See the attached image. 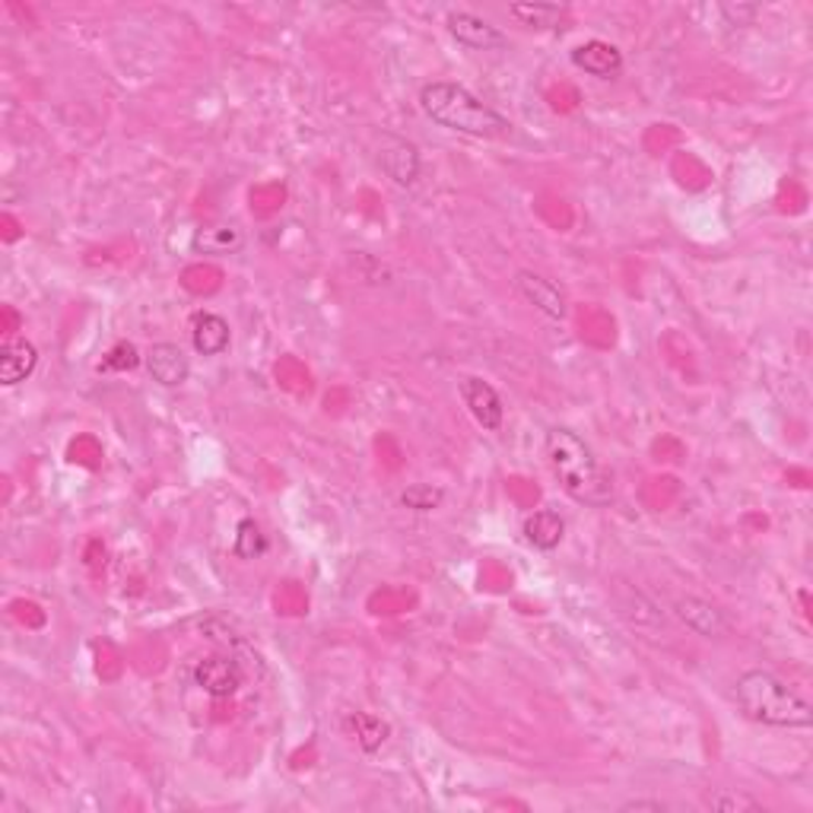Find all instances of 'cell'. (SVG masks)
I'll return each instance as SVG.
<instances>
[{
	"instance_id": "30bf717a",
	"label": "cell",
	"mask_w": 813,
	"mask_h": 813,
	"mask_svg": "<svg viewBox=\"0 0 813 813\" xmlns=\"http://www.w3.org/2000/svg\"><path fill=\"white\" fill-rule=\"evenodd\" d=\"M146 372L150 379L163 388H182L192 375V359L178 343H153L146 350Z\"/></svg>"
},
{
	"instance_id": "ac0fdd59",
	"label": "cell",
	"mask_w": 813,
	"mask_h": 813,
	"mask_svg": "<svg viewBox=\"0 0 813 813\" xmlns=\"http://www.w3.org/2000/svg\"><path fill=\"white\" fill-rule=\"evenodd\" d=\"M233 553L239 559H258L267 553V537L261 534L258 522L251 518H241L239 527H236V537H233Z\"/></svg>"
},
{
	"instance_id": "ba28073f",
	"label": "cell",
	"mask_w": 813,
	"mask_h": 813,
	"mask_svg": "<svg viewBox=\"0 0 813 813\" xmlns=\"http://www.w3.org/2000/svg\"><path fill=\"white\" fill-rule=\"evenodd\" d=\"M673 617L683 622L690 632L702 636V639H724L728 629H731L728 617L718 610L712 600H702L696 598V595L673 600Z\"/></svg>"
},
{
	"instance_id": "6da1fadb",
	"label": "cell",
	"mask_w": 813,
	"mask_h": 813,
	"mask_svg": "<svg viewBox=\"0 0 813 813\" xmlns=\"http://www.w3.org/2000/svg\"><path fill=\"white\" fill-rule=\"evenodd\" d=\"M544 452L563 493L582 505L604 508L614 503V477L591 452V445L566 426H553L547 432Z\"/></svg>"
},
{
	"instance_id": "ffe728a7",
	"label": "cell",
	"mask_w": 813,
	"mask_h": 813,
	"mask_svg": "<svg viewBox=\"0 0 813 813\" xmlns=\"http://www.w3.org/2000/svg\"><path fill=\"white\" fill-rule=\"evenodd\" d=\"M241 233L236 226H210V229H200L194 236V248H204V251H229V248H239Z\"/></svg>"
},
{
	"instance_id": "52a82bcc",
	"label": "cell",
	"mask_w": 813,
	"mask_h": 813,
	"mask_svg": "<svg viewBox=\"0 0 813 813\" xmlns=\"http://www.w3.org/2000/svg\"><path fill=\"white\" fill-rule=\"evenodd\" d=\"M515 292L525 299L527 306L547 315L553 321H563L569 315V302L563 296V289L556 287L553 280H547L544 274H534V270H518L515 274Z\"/></svg>"
},
{
	"instance_id": "2e32d148",
	"label": "cell",
	"mask_w": 813,
	"mask_h": 813,
	"mask_svg": "<svg viewBox=\"0 0 813 813\" xmlns=\"http://www.w3.org/2000/svg\"><path fill=\"white\" fill-rule=\"evenodd\" d=\"M569 7L566 3H512L508 17H515L522 25L531 29H556L566 20Z\"/></svg>"
},
{
	"instance_id": "8992f818",
	"label": "cell",
	"mask_w": 813,
	"mask_h": 813,
	"mask_svg": "<svg viewBox=\"0 0 813 813\" xmlns=\"http://www.w3.org/2000/svg\"><path fill=\"white\" fill-rule=\"evenodd\" d=\"M194 683L214 699H229V696L239 693V687L245 683V670L229 655H210V658L197 661Z\"/></svg>"
},
{
	"instance_id": "7402d4cb",
	"label": "cell",
	"mask_w": 813,
	"mask_h": 813,
	"mask_svg": "<svg viewBox=\"0 0 813 813\" xmlns=\"http://www.w3.org/2000/svg\"><path fill=\"white\" fill-rule=\"evenodd\" d=\"M721 13L731 20V25H750L760 10L757 7H747V3H738V7L734 3H721Z\"/></svg>"
},
{
	"instance_id": "3957f363",
	"label": "cell",
	"mask_w": 813,
	"mask_h": 813,
	"mask_svg": "<svg viewBox=\"0 0 813 813\" xmlns=\"http://www.w3.org/2000/svg\"><path fill=\"white\" fill-rule=\"evenodd\" d=\"M738 706L750 721L765 728H811L813 709L804 696H797L789 683L763 668L743 670L734 683Z\"/></svg>"
},
{
	"instance_id": "277c9868",
	"label": "cell",
	"mask_w": 813,
	"mask_h": 813,
	"mask_svg": "<svg viewBox=\"0 0 813 813\" xmlns=\"http://www.w3.org/2000/svg\"><path fill=\"white\" fill-rule=\"evenodd\" d=\"M379 166L398 185V188H413L420 178V150L410 144L406 137L398 134H382L379 144Z\"/></svg>"
},
{
	"instance_id": "d6986e66",
	"label": "cell",
	"mask_w": 813,
	"mask_h": 813,
	"mask_svg": "<svg viewBox=\"0 0 813 813\" xmlns=\"http://www.w3.org/2000/svg\"><path fill=\"white\" fill-rule=\"evenodd\" d=\"M445 503V490L442 486H432V483H413L401 493V505L410 512H432Z\"/></svg>"
},
{
	"instance_id": "8fae6325",
	"label": "cell",
	"mask_w": 813,
	"mask_h": 813,
	"mask_svg": "<svg viewBox=\"0 0 813 813\" xmlns=\"http://www.w3.org/2000/svg\"><path fill=\"white\" fill-rule=\"evenodd\" d=\"M569 61L595 80H614L622 71V51L610 42H600V39H588V42L575 45Z\"/></svg>"
},
{
	"instance_id": "7a4b0ae2",
	"label": "cell",
	"mask_w": 813,
	"mask_h": 813,
	"mask_svg": "<svg viewBox=\"0 0 813 813\" xmlns=\"http://www.w3.org/2000/svg\"><path fill=\"white\" fill-rule=\"evenodd\" d=\"M420 109L432 124L455 131V134H467V137H483V141L503 137L512 127L496 109H490L471 90H464L461 83H452V80L426 83L420 90Z\"/></svg>"
},
{
	"instance_id": "e0dca14e",
	"label": "cell",
	"mask_w": 813,
	"mask_h": 813,
	"mask_svg": "<svg viewBox=\"0 0 813 813\" xmlns=\"http://www.w3.org/2000/svg\"><path fill=\"white\" fill-rule=\"evenodd\" d=\"M706 807H712L718 813H763L765 807L747 791L738 789H718L706 797Z\"/></svg>"
},
{
	"instance_id": "9a60e30c",
	"label": "cell",
	"mask_w": 813,
	"mask_h": 813,
	"mask_svg": "<svg viewBox=\"0 0 813 813\" xmlns=\"http://www.w3.org/2000/svg\"><path fill=\"white\" fill-rule=\"evenodd\" d=\"M343 731L359 743L362 753H379L382 743L391 738L388 721H382L379 716H372V712H350V716L343 718Z\"/></svg>"
},
{
	"instance_id": "7c38bea8",
	"label": "cell",
	"mask_w": 813,
	"mask_h": 813,
	"mask_svg": "<svg viewBox=\"0 0 813 813\" xmlns=\"http://www.w3.org/2000/svg\"><path fill=\"white\" fill-rule=\"evenodd\" d=\"M233 343L229 321L216 311H197L192 321V347L200 357H223Z\"/></svg>"
},
{
	"instance_id": "4fadbf2b",
	"label": "cell",
	"mask_w": 813,
	"mask_h": 813,
	"mask_svg": "<svg viewBox=\"0 0 813 813\" xmlns=\"http://www.w3.org/2000/svg\"><path fill=\"white\" fill-rule=\"evenodd\" d=\"M39 366V350L32 340L25 337H13L0 347V384L13 388V384L25 382Z\"/></svg>"
},
{
	"instance_id": "5bb4252c",
	"label": "cell",
	"mask_w": 813,
	"mask_h": 813,
	"mask_svg": "<svg viewBox=\"0 0 813 813\" xmlns=\"http://www.w3.org/2000/svg\"><path fill=\"white\" fill-rule=\"evenodd\" d=\"M525 541L534 547V550L550 553L563 544L566 537V518L556 512V508H537L525 518V527H522Z\"/></svg>"
},
{
	"instance_id": "5b68a950",
	"label": "cell",
	"mask_w": 813,
	"mask_h": 813,
	"mask_svg": "<svg viewBox=\"0 0 813 813\" xmlns=\"http://www.w3.org/2000/svg\"><path fill=\"white\" fill-rule=\"evenodd\" d=\"M457 391H461V401H464V406L471 410V416L477 420L483 430L486 432L503 430L505 404H503V394H500L493 384L483 382V379H474V375H467V379H461Z\"/></svg>"
},
{
	"instance_id": "603a6c76",
	"label": "cell",
	"mask_w": 813,
	"mask_h": 813,
	"mask_svg": "<svg viewBox=\"0 0 813 813\" xmlns=\"http://www.w3.org/2000/svg\"><path fill=\"white\" fill-rule=\"evenodd\" d=\"M620 811H655V813H661V811H668V804L665 801H646V797H636V801H626L622 804Z\"/></svg>"
},
{
	"instance_id": "44dd1931",
	"label": "cell",
	"mask_w": 813,
	"mask_h": 813,
	"mask_svg": "<svg viewBox=\"0 0 813 813\" xmlns=\"http://www.w3.org/2000/svg\"><path fill=\"white\" fill-rule=\"evenodd\" d=\"M144 362V357L137 353V347L134 343H115L105 359L99 362V372H131V369H137Z\"/></svg>"
},
{
	"instance_id": "9c48e42d",
	"label": "cell",
	"mask_w": 813,
	"mask_h": 813,
	"mask_svg": "<svg viewBox=\"0 0 813 813\" xmlns=\"http://www.w3.org/2000/svg\"><path fill=\"white\" fill-rule=\"evenodd\" d=\"M449 32L455 35L464 49L500 51L508 45V39H505V32L500 25H493L490 20L477 17V13H467V10L449 13Z\"/></svg>"
}]
</instances>
